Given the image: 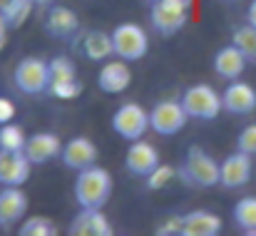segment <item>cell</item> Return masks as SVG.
<instances>
[{
	"instance_id": "1",
	"label": "cell",
	"mask_w": 256,
	"mask_h": 236,
	"mask_svg": "<svg viewBox=\"0 0 256 236\" xmlns=\"http://www.w3.org/2000/svg\"><path fill=\"white\" fill-rule=\"evenodd\" d=\"M176 176L194 189H212L222 179V162H216L209 152H204L202 147L194 144V147H189L184 162L179 164Z\"/></svg>"
},
{
	"instance_id": "2",
	"label": "cell",
	"mask_w": 256,
	"mask_h": 236,
	"mask_svg": "<svg viewBox=\"0 0 256 236\" xmlns=\"http://www.w3.org/2000/svg\"><path fill=\"white\" fill-rule=\"evenodd\" d=\"M194 18V0H150V25L154 32L172 38Z\"/></svg>"
},
{
	"instance_id": "3",
	"label": "cell",
	"mask_w": 256,
	"mask_h": 236,
	"mask_svg": "<svg viewBox=\"0 0 256 236\" xmlns=\"http://www.w3.org/2000/svg\"><path fill=\"white\" fill-rule=\"evenodd\" d=\"M112 196V174L97 164L80 169L75 179V202L78 206H104Z\"/></svg>"
},
{
	"instance_id": "4",
	"label": "cell",
	"mask_w": 256,
	"mask_h": 236,
	"mask_svg": "<svg viewBox=\"0 0 256 236\" xmlns=\"http://www.w3.org/2000/svg\"><path fill=\"white\" fill-rule=\"evenodd\" d=\"M12 82L15 87L22 92V94H42L50 90V60H42V58H22L15 70H12Z\"/></svg>"
},
{
	"instance_id": "5",
	"label": "cell",
	"mask_w": 256,
	"mask_h": 236,
	"mask_svg": "<svg viewBox=\"0 0 256 236\" xmlns=\"http://www.w3.org/2000/svg\"><path fill=\"white\" fill-rule=\"evenodd\" d=\"M182 104H184L189 120H202V122L216 120L219 112L224 110L222 94L212 84H192V87H186L184 94H182Z\"/></svg>"
},
{
	"instance_id": "6",
	"label": "cell",
	"mask_w": 256,
	"mask_h": 236,
	"mask_svg": "<svg viewBox=\"0 0 256 236\" xmlns=\"http://www.w3.org/2000/svg\"><path fill=\"white\" fill-rule=\"evenodd\" d=\"M112 45H114V58L124 62H137L147 55L150 50V38L142 25L137 22H120L112 30Z\"/></svg>"
},
{
	"instance_id": "7",
	"label": "cell",
	"mask_w": 256,
	"mask_h": 236,
	"mask_svg": "<svg viewBox=\"0 0 256 236\" xmlns=\"http://www.w3.org/2000/svg\"><path fill=\"white\" fill-rule=\"evenodd\" d=\"M112 130L117 137L127 142L142 140L144 132L150 130V112H144V107L137 102H124L112 114Z\"/></svg>"
},
{
	"instance_id": "8",
	"label": "cell",
	"mask_w": 256,
	"mask_h": 236,
	"mask_svg": "<svg viewBox=\"0 0 256 236\" xmlns=\"http://www.w3.org/2000/svg\"><path fill=\"white\" fill-rule=\"evenodd\" d=\"M189 114L182 104V100H160L150 110V130L160 137H174L184 130Z\"/></svg>"
},
{
	"instance_id": "9",
	"label": "cell",
	"mask_w": 256,
	"mask_h": 236,
	"mask_svg": "<svg viewBox=\"0 0 256 236\" xmlns=\"http://www.w3.org/2000/svg\"><path fill=\"white\" fill-rule=\"evenodd\" d=\"M42 28L55 40H70L80 32V15L62 2H48V10L42 15Z\"/></svg>"
},
{
	"instance_id": "10",
	"label": "cell",
	"mask_w": 256,
	"mask_h": 236,
	"mask_svg": "<svg viewBox=\"0 0 256 236\" xmlns=\"http://www.w3.org/2000/svg\"><path fill=\"white\" fill-rule=\"evenodd\" d=\"M70 236H112V224L104 216V212L100 206H80V212L72 216L70 226H68Z\"/></svg>"
},
{
	"instance_id": "11",
	"label": "cell",
	"mask_w": 256,
	"mask_h": 236,
	"mask_svg": "<svg viewBox=\"0 0 256 236\" xmlns=\"http://www.w3.org/2000/svg\"><path fill=\"white\" fill-rule=\"evenodd\" d=\"M160 152L154 144L144 142V140H134L130 147H127V154H124V166L130 169V174L134 176H147L152 174L157 166H160Z\"/></svg>"
},
{
	"instance_id": "12",
	"label": "cell",
	"mask_w": 256,
	"mask_h": 236,
	"mask_svg": "<svg viewBox=\"0 0 256 236\" xmlns=\"http://www.w3.org/2000/svg\"><path fill=\"white\" fill-rule=\"evenodd\" d=\"M22 152L32 162V166H38V164H45V162H52L55 157H60L62 154V142L55 132H35L25 140Z\"/></svg>"
},
{
	"instance_id": "13",
	"label": "cell",
	"mask_w": 256,
	"mask_h": 236,
	"mask_svg": "<svg viewBox=\"0 0 256 236\" xmlns=\"http://www.w3.org/2000/svg\"><path fill=\"white\" fill-rule=\"evenodd\" d=\"M222 102H224V110L229 114H236V117H244V114H252L256 110V90L249 82H242V80H232L222 94Z\"/></svg>"
},
{
	"instance_id": "14",
	"label": "cell",
	"mask_w": 256,
	"mask_h": 236,
	"mask_svg": "<svg viewBox=\"0 0 256 236\" xmlns=\"http://www.w3.org/2000/svg\"><path fill=\"white\" fill-rule=\"evenodd\" d=\"M252 172H254L252 154L236 150L234 154H229V157L222 162V179H219V184L224 189H239V186L249 184Z\"/></svg>"
},
{
	"instance_id": "15",
	"label": "cell",
	"mask_w": 256,
	"mask_h": 236,
	"mask_svg": "<svg viewBox=\"0 0 256 236\" xmlns=\"http://www.w3.org/2000/svg\"><path fill=\"white\" fill-rule=\"evenodd\" d=\"M28 212V194L20 186H2L0 189V229H10L20 224Z\"/></svg>"
},
{
	"instance_id": "16",
	"label": "cell",
	"mask_w": 256,
	"mask_h": 236,
	"mask_svg": "<svg viewBox=\"0 0 256 236\" xmlns=\"http://www.w3.org/2000/svg\"><path fill=\"white\" fill-rule=\"evenodd\" d=\"M32 162L25 152H5L0 150V184L2 186H20L30 179Z\"/></svg>"
},
{
	"instance_id": "17",
	"label": "cell",
	"mask_w": 256,
	"mask_h": 236,
	"mask_svg": "<svg viewBox=\"0 0 256 236\" xmlns=\"http://www.w3.org/2000/svg\"><path fill=\"white\" fill-rule=\"evenodd\" d=\"M60 159H62V164L68 169L80 172V169H87V166L97 164V147L87 137H72V140H68L62 144Z\"/></svg>"
},
{
	"instance_id": "18",
	"label": "cell",
	"mask_w": 256,
	"mask_h": 236,
	"mask_svg": "<svg viewBox=\"0 0 256 236\" xmlns=\"http://www.w3.org/2000/svg\"><path fill=\"white\" fill-rule=\"evenodd\" d=\"M130 84H132V72L124 65V60H120V58L112 60V62H104L102 70L97 72V87L104 94H120Z\"/></svg>"
},
{
	"instance_id": "19",
	"label": "cell",
	"mask_w": 256,
	"mask_h": 236,
	"mask_svg": "<svg viewBox=\"0 0 256 236\" xmlns=\"http://www.w3.org/2000/svg\"><path fill=\"white\" fill-rule=\"evenodd\" d=\"M246 58H244V52L232 42V45H226V48H222V50H216V55H214V72H216V78L222 80H239L244 75V70H246Z\"/></svg>"
},
{
	"instance_id": "20",
	"label": "cell",
	"mask_w": 256,
	"mask_h": 236,
	"mask_svg": "<svg viewBox=\"0 0 256 236\" xmlns=\"http://www.w3.org/2000/svg\"><path fill=\"white\" fill-rule=\"evenodd\" d=\"M222 234V216L206 209H196L184 214V232L182 236H216Z\"/></svg>"
},
{
	"instance_id": "21",
	"label": "cell",
	"mask_w": 256,
	"mask_h": 236,
	"mask_svg": "<svg viewBox=\"0 0 256 236\" xmlns=\"http://www.w3.org/2000/svg\"><path fill=\"white\" fill-rule=\"evenodd\" d=\"M82 55L92 62H104L107 58L114 55V45H112V32L104 30H90L82 38Z\"/></svg>"
},
{
	"instance_id": "22",
	"label": "cell",
	"mask_w": 256,
	"mask_h": 236,
	"mask_svg": "<svg viewBox=\"0 0 256 236\" xmlns=\"http://www.w3.org/2000/svg\"><path fill=\"white\" fill-rule=\"evenodd\" d=\"M35 2L38 0H0V20L8 25V30H18L32 15Z\"/></svg>"
},
{
	"instance_id": "23",
	"label": "cell",
	"mask_w": 256,
	"mask_h": 236,
	"mask_svg": "<svg viewBox=\"0 0 256 236\" xmlns=\"http://www.w3.org/2000/svg\"><path fill=\"white\" fill-rule=\"evenodd\" d=\"M234 222L246 236H256V196H244L236 202Z\"/></svg>"
},
{
	"instance_id": "24",
	"label": "cell",
	"mask_w": 256,
	"mask_h": 236,
	"mask_svg": "<svg viewBox=\"0 0 256 236\" xmlns=\"http://www.w3.org/2000/svg\"><path fill=\"white\" fill-rule=\"evenodd\" d=\"M232 42L244 52V58L252 62V65H256V28L254 25H242V28H236L234 30V35H232Z\"/></svg>"
},
{
	"instance_id": "25",
	"label": "cell",
	"mask_w": 256,
	"mask_h": 236,
	"mask_svg": "<svg viewBox=\"0 0 256 236\" xmlns=\"http://www.w3.org/2000/svg\"><path fill=\"white\" fill-rule=\"evenodd\" d=\"M25 140L28 137L22 134V130L18 124H12V122L0 124V150H5V152H22Z\"/></svg>"
},
{
	"instance_id": "26",
	"label": "cell",
	"mask_w": 256,
	"mask_h": 236,
	"mask_svg": "<svg viewBox=\"0 0 256 236\" xmlns=\"http://www.w3.org/2000/svg\"><path fill=\"white\" fill-rule=\"evenodd\" d=\"M58 226L48 216H28L20 226V236H55Z\"/></svg>"
},
{
	"instance_id": "27",
	"label": "cell",
	"mask_w": 256,
	"mask_h": 236,
	"mask_svg": "<svg viewBox=\"0 0 256 236\" xmlns=\"http://www.w3.org/2000/svg\"><path fill=\"white\" fill-rule=\"evenodd\" d=\"M65 80H78V68L70 58L55 55L50 60V84L52 82H65Z\"/></svg>"
},
{
	"instance_id": "28",
	"label": "cell",
	"mask_w": 256,
	"mask_h": 236,
	"mask_svg": "<svg viewBox=\"0 0 256 236\" xmlns=\"http://www.w3.org/2000/svg\"><path fill=\"white\" fill-rule=\"evenodd\" d=\"M174 176H176V169H174V166H170V164H160L152 174L144 176V182H147L144 186H147L150 192H160V189H164V186L170 184Z\"/></svg>"
},
{
	"instance_id": "29",
	"label": "cell",
	"mask_w": 256,
	"mask_h": 236,
	"mask_svg": "<svg viewBox=\"0 0 256 236\" xmlns=\"http://www.w3.org/2000/svg\"><path fill=\"white\" fill-rule=\"evenodd\" d=\"M58 100H78L82 94V82L80 80H65V82H52L48 90Z\"/></svg>"
},
{
	"instance_id": "30",
	"label": "cell",
	"mask_w": 256,
	"mask_h": 236,
	"mask_svg": "<svg viewBox=\"0 0 256 236\" xmlns=\"http://www.w3.org/2000/svg\"><path fill=\"white\" fill-rule=\"evenodd\" d=\"M236 150H242V152L256 157V124H246V127L239 132V137H236Z\"/></svg>"
},
{
	"instance_id": "31",
	"label": "cell",
	"mask_w": 256,
	"mask_h": 236,
	"mask_svg": "<svg viewBox=\"0 0 256 236\" xmlns=\"http://www.w3.org/2000/svg\"><path fill=\"white\" fill-rule=\"evenodd\" d=\"M182 232H184V216H179V214L167 216V219L154 229V234L157 236H179Z\"/></svg>"
},
{
	"instance_id": "32",
	"label": "cell",
	"mask_w": 256,
	"mask_h": 236,
	"mask_svg": "<svg viewBox=\"0 0 256 236\" xmlns=\"http://www.w3.org/2000/svg\"><path fill=\"white\" fill-rule=\"evenodd\" d=\"M12 117H15V104H12V100L0 97V124L12 122Z\"/></svg>"
},
{
	"instance_id": "33",
	"label": "cell",
	"mask_w": 256,
	"mask_h": 236,
	"mask_svg": "<svg viewBox=\"0 0 256 236\" xmlns=\"http://www.w3.org/2000/svg\"><path fill=\"white\" fill-rule=\"evenodd\" d=\"M246 22L256 28V0H252V2H249V8H246Z\"/></svg>"
},
{
	"instance_id": "34",
	"label": "cell",
	"mask_w": 256,
	"mask_h": 236,
	"mask_svg": "<svg viewBox=\"0 0 256 236\" xmlns=\"http://www.w3.org/2000/svg\"><path fill=\"white\" fill-rule=\"evenodd\" d=\"M5 40H8V25L0 20V50L5 48Z\"/></svg>"
},
{
	"instance_id": "35",
	"label": "cell",
	"mask_w": 256,
	"mask_h": 236,
	"mask_svg": "<svg viewBox=\"0 0 256 236\" xmlns=\"http://www.w3.org/2000/svg\"><path fill=\"white\" fill-rule=\"evenodd\" d=\"M38 2H40V0H38ZM45 2H50V0H45Z\"/></svg>"
},
{
	"instance_id": "36",
	"label": "cell",
	"mask_w": 256,
	"mask_h": 236,
	"mask_svg": "<svg viewBox=\"0 0 256 236\" xmlns=\"http://www.w3.org/2000/svg\"><path fill=\"white\" fill-rule=\"evenodd\" d=\"M224 2H226V0H224Z\"/></svg>"
}]
</instances>
